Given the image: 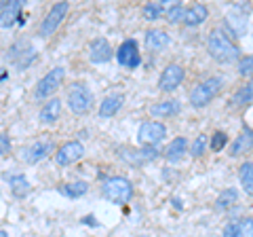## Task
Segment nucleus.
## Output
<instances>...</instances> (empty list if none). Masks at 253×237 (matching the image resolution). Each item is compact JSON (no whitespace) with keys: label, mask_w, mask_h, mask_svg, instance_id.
<instances>
[{"label":"nucleus","mask_w":253,"mask_h":237,"mask_svg":"<svg viewBox=\"0 0 253 237\" xmlns=\"http://www.w3.org/2000/svg\"><path fill=\"white\" fill-rule=\"evenodd\" d=\"M207 49L209 55L219 64H232V61H241V49L224 30H213L207 38Z\"/></svg>","instance_id":"1"},{"label":"nucleus","mask_w":253,"mask_h":237,"mask_svg":"<svg viewBox=\"0 0 253 237\" xmlns=\"http://www.w3.org/2000/svg\"><path fill=\"white\" fill-rule=\"evenodd\" d=\"M101 195L106 197L108 201L112 203H129L133 199V184L131 180H126L123 176H114V178H108L104 184H101Z\"/></svg>","instance_id":"2"},{"label":"nucleus","mask_w":253,"mask_h":237,"mask_svg":"<svg viewBox=\"0 0 253 237\" xmlns=\"http://www.w3.org/2000/svg\"><path fill=\"white\" fill-rule=\"evenodd\" d=\"M221 87H224V78H221V76H211V78H207V81L199 83L192 91H190V96H188L190 104H192L194 108L207 106L209 102L221 91Z\"/></svg>","instance_id":"3"},{"label":"nucleus","mask_w":253,"mask_h":237,"mask_svg":"<svg viewBox=\"0 0 253 237\" xmlns=\"http://www.w3.org/2000/svg\"><path fill=\"white\" fill-rule=\"evenodd\" d=\"M93 106V91L83 83H74L68 89V108L74 115H86Z\"/></svg>","instance_id":"4"},{"label":"nucleus","mask_w":253,"mask_h":237,"mask_svg":"<svg viewBox=\"0 0 253 237\" xmlns=\"http://www.w3.org/2000/svg\"><path fill=\"white\" fill-rule=\"evenodd\" d=\"M63 78H66V70H63L61 66L51 68L49 72H46V74L41 78V81H38L36 89H34V98H36V100H46L49 96H53V93L61 87Z\"/></svg>","instance_id":"5"},{"label":"nucleus","mask_w":253,"mask_h":237,"mask_svg":"<svg viewBox=\"0 0 253 237\" xmlns=\"http://www.w3.org/2000/svg\"><path fill=\"white\" fill-rule=\"evenodd\" d=\"M165 136H167V127H165V123H161V121H146V123H141L137 129V140L141 146L156 148V144H161Z\"/></svg>","instance_id":"6"},{"label":"nucleus","mask_w":253,"mask_h":237,"mask_svg":"<svg viewBox=\"0 0 253 237\" xmlns=\"http://www.w3.org/2000/svg\"><path fill=\"white\" fill-rule=\"evenodd\" d=\"M70 11V2H55L51 6V11L46 13V17L41 23V36L42 38H49L55 30L61 26V21L66 19V15Z\"/></svg>","instance_id":"7"},{"label":"nucleus","mask_w":253,"mask_h":237,"mask_svg":"<svg viewBox=\"0 0 253 237\" xmlns=\"http://www.w3.org/2000/svg\"><path fill=\"white\" fill-rule=\"evenodd\" d=\"M51 151H53V142L49 138H42V140L32 142L26 148H21L19 157H21V161H26L28 165H34L38 161H42L46 155H51Z\"/></svg>","instance_id":"8"},{"label":"nucleus","mask_w":253,"mask_h":237,"mask_svg":"<svg viewBox=\"0 0 253 237\" xmlns=\"http://www.w3.org/2000/svg\"><path fill=\"white\" fill-rule=\"evenodd\" d=\"M184 78H186L184 68H181L179 64H169L163 70L161 78H158V89L161 91H175L177 87L184 83Z\"/></svg>","instance_id":"9"},{"label":"nucleus","mask_w":253,"mask_h":237,"mask_svg":"<svg viewBox=\"0 0 253 237\" xmlns=\"http://www.w3.org/2000/svg\"><path fill=\"white\" fill-rule=\"evenodd\" d=\"M116 59L118 64L125 66V68H137L141 64V55H139V47L137 43L133 41V38H129V41H125L121 47H118L116 51Z\"/></svg>","instance_id":"10"},{"label":"nucleus","mask_w":253,"mask_h":237,"mask_svg":"<svg viewBox=\"0 0 253 237\" xmlns=\"http://www.w3.org/2000/svg\"><path fill=\"white\" fill-rule=\"evenodd\" d=\"M83 155H84V146L78 140H72V142H66V144L55 153V163H57L59 168H66V165L83 159Z\"/></svg>","instance_id":"11"},{"label":"nucleus","mask_w":253,"mask_h":237,"mask_svg":"<svg viewBox=\"0 0 253 237\" xmlns=\"http://www.w3.org/2000/svg\"><path fill=\"white\" fill-rule=\"evenodd\" d=\"M161 155L158 148L154 146H141V148H123L121 151V159L131 163V165H141V163H150Z\"/></svg>","instance_id":"12"},{"label":"nucleus","mask_w":253,"mask_h":237,"mask_svg":"<svg viewBox=\"0 0 253 237\" xmlns=\"http://www.w3.org/2000/svg\"><path fill=\"white\" fill-rule=\"evenodd\" d=\"M243 11V6H234V11L232 13H228L226 15V28H228V34L234 36V38H241L245 32H247V17H245V13Z\"/></svg>","instance_id":"13"},{"label":"nucleus","mask_w":253,"mask_h":237,"mask_svg":"<svg viewBox=\"0 0 253 237\" xmlns=\"http://www.w3.org/2000/svg\"><path fill=\"white\" fill-rule=\"evenodd\" d=\"M112 55H114V51L106 38H95L89 45V59L93 64H106V61L112 59Z\"/></svg>","instance_id":"14"},{"label":"nucleus","mask_w":253,"mask_h":237,"mask_svg":"<svg viewBox=\"0 0 253 237\" xmlns=\"http://www.w3.org/2000/svg\"><path fill=\"white\" fill-rule=\"evenodd\" d=\"M221 237H253V218H241L228 223Z\"/></svg>","instance_id":"15"},{"label":"nucleus","mask_w":253,"mask_h":237,"mask_svg":"<svg viewBox=\"0 0 253 237\" xmlns=\"http://www.w3.org/2000/svg\"><path fill=\"white\" fill-rule=\"evenodd\" d=\"M253 148V129L251 127H245L239 136L234 138V142L230 144V157H241V155H247Z\"/></svg>","instance_id":"16"},{"label":"nucleus","mask_w":253,"mask_h":237,"mask_svg":"<svg viewBox=\"0 0 253 237\" xmlns=\"http://www.w3.org/2000/svg\"><path fill=\"white\" fill-rule=\"evenodd\" d=\"M21 9L23 2L21 0H13V2H6V6L0 13V28H11L17 23V19L21 17Z\"/></svg>","instance_id":"17"},{"label":"nucleus","mask_w":253,"mask_h":237,"mask_svg":"<svg viewBox=\"0 0 253 237\" xmlns=\"http://www.w3.org/2000/svg\"><path fill=\"white\" fill-rule=\"evenodd\" d=\"M125 104V96L123 93H110V96H106L104 100H101V104H99V117H114L118 110L123 108Z\"/></svg>","instance_id":"18"},{"label":"nucleus","mask_w":253,"mask_h":237,"mask_svg":"<svg viewBox=\"0 0 253 237\" xmlns=\"http://www.w3.org/2000/svg\"><path fill=\"white\" fill-rule=\"evenodd\" d=\"M181 110V102L179 100H165V102H156L150 106V115L152 117H175Z\"/></svg>","instance_id":"19"},{"label":"nucleus","mask_w":253,"mask_h":237,"mask_svg":"<svg viewBox=\"0 0 253 237\" xmlns=\"http://www.w3.org/2000/svg\"><path fill=\"white\" fill-rule=\"evenodd\" d=\"M186 151H188V140L179 136L173 142H169V146L165 148V159H167L169 163H177V161L184 159Z\"/></svg>","instance_id":"20"},{"label":"nucleus","mask_w":253,"mask_h":237,"mask_svg":"<svg viewBox=\"0 0 253 237\" xmlns=\"http://www.w3.org/2000/svg\"><path fill=\"white\" fill-rule=\"evenodd\" d=\"M59 115H61V100H59V98H51V100L42 106L38 118H41V123H44V125H53V123L59 118Z\"/></svg>","instance_id":"21"},{"label":"nucleus","mask_w":253,"mask_h":237,"mask_svg":"<svg viewBox=\"0 0 253 237\" xmlns=\"http://www.w3.org/2000/svg\"><path fill=\"white\" fill-rule=\"evenodd\" d=\"M169 45V34L165 30H158V28H152L146 32V47L152 51H163L165 47Z\"/></svg>","instance_id":"22"},{"label":"nucleus","mask_w":253,"mask_h":237,"mask_svg":"<svg viewBox=\"0 0 253 237\" xmlns=\"http://www.w3.org/2000/svg\"><path fill=\"white\" fill-rule=\"evenodd\" d=\"M59 193L63 197H68V199H78V197H83L89 193V182H84V180H76V182H66L59 186Z\"/></svg>","instance_id":"23"},{"label":"nucleus","mask_w":253,"mask_h":237,"mask_svg":"<svg viewBox=\"0 0 253 237\" xmlns=\"http://www.w3.org/2000/svg\"><path fill=\"white\" fill-rule=\"evenodd\" d=\"M209 17V9L205 4H194V6H190V9L186 11V19L184 23L190 28H194V26H201V23H205V19Z\"/></svg>","instance_id":"24"},{"label":"nucleus","mask_w":253,"mask_h":237,"mask_svg":"<svg viewBox=\"0 0 253 237\" xmlns=\"http://www.w3.org/2000/svg\"><path fill=\"white\" fill-rule=\"evenodd\" d=\"M251 102H253V78L245 83L243 87H239V89H236V93L232 96L230 104H232L234 108H241V106L251 104Z\"/></svg>","instance_id":"25"},{"label":"nucleus","mask_w":253,"mask_h":237,"mask_svg":"<svg viewBox=\"0 0 253 237\" xmlns=\"http://www.w3.org/2000/svg\"><path fill=\"white\" fill-rule=\"evenodd\" d=\"M239 201V191L236 188H226V191H221L215 199V210L217 212H224V210H230L232 205Z\"/></svg>","instance_id":"26"},{"label":"nucleus","mask_w":253,"mask_h":237,"mask_svg":"<svg viewBox=\"0 0 253 237\" xmlns=\"http://www.w3.org/2000/svg\"><path fill=\"white\" fill-rule=\"evenodd\" d=\"M9 184H11V191L15 197H26L30 193V182L26 180L23 174H13L9 178Z\"/></svg>","instance_id":"27"},{"label":"nucleus","mask_w":253,"mask_h":237,"mask_svg":"<svg viewBox=\"0 0 253 237\" xmlns=\"http://www.w3.org/2000/svg\"><path fill=\"white\" fill-rule=\"evenodd\" d=\"M239 178H241V184L245 188V193L253 197V163H243L241 170H239Z\"/></svg>","instance_id":"28"},{"label":"nucleus","mask_w":253,"mask_h":237,"mask_svg":"<svg viewBox=\"0 0 253 237\" xmlns=\"http://www.w3.org/2000/svg\"><path fill=\"white\" fill-rule=\"evenodd\" d=\"M165 13V4L163 2H148L144 6V19L146 21H156L161 19V15Z\"/></svg>","instance_id":"29"},{"label":"nucleus","mask_w":253,"mask_h":237,"mask_svg":"<svg viewBox=\"0 0 253 237\" xmlns=\"http://www.w3.org/2000/svg\"><path fill=\"white\" fill-rule=\"evenodd\" d=\"M186 6L184 4H173V6H169V11H167V21L169 23H181L186 19Z\"/></svg>","instance_id":"30"},{"label":"nucleus","mask_w":253,"mask_h":237,"mask_svg":"<svg viewBox=\"0 0 253 237\" xmlns=\"http://www.w3.org/2000/svg\"><path fill=\"white\" fill-rule=\"evenodd\" d=\"M207 146H209V140H207L205 133H201V136L192 142V146H190V155L192 157H203V153L207 151Z\"/></svg>","instance_id":"31"},{"label":"nucleus","mask_w":253,"mask_h":237,"mask_svg":"<svg viewBox=\"0 0 253 237\" xmlns=\"http://www.w3.org/2000/svg\"><path fill=\"white\" fill-rule=\"evenodd\" d=\"M236 70H239L241 76H253V55H245V58H241Z\"/></svg>","instance_id":"32"},{"label":"nucleus","mask_w":253,"mask_h":237,"mask_svg":"<svg viewBox=\"0 0 253 237\" xmlns=\"http://www.w3.org/2000/svg\"><path fill=\"white\" fill-rule=\"evenodd\" d=\"M228 144V136H226V133L224 131H215V133H213V136H211V151H215V153H219L221 151V148H224Z\"/></svg>","instance_id":"33"},{"label":"nucleus","mask_w":253,"mask_h":237,"mask_svg":"<svg viewBox=\"0 0 253 237\" xmlns=\"http://www.w3.org/2000/svg\"><path fill=\"white\" fill-rule=\"evenodd\" d=\"M0 155H2V157L11 155V140H9L6 133H0Z\"/></svg>","instance_id":"34"},{"label":"nucleus","mask_w":253,"mask_h":237,"mask_svg":"<svg viewBox=\"0 0 253 237\" xmlns=\"http://www.w3.org/2000/svg\"><path fill=\"white\" fill-rule=\"evenodd\" d=\"M83 220H84V225H91V227H99L97 218H93V216H86V218H83Z\"/></svg>","instance_id":"35"},{"label":"nucleus","mask_w":253,"mask_h":237,"mask_svg":"<svg viewBox=\"0 0 253 237\" xmlns=\"http://www.w3.org/2000/svg\"><path fill=\"white\" fill-rule=\"evenodd\" d=\"M173 203H175V208H177V210H181V201H179V199H173Z\"/></svg>","instance_id":"36"},{"label":"nucleus","mask_w":253,"mask_h":237,"mask_svg":"<svg viewBox=\"0 0 253 237\" xmlns=\"http://www.w3.org/2000/svg\"><path fill=\"white\" fill-rule=\"evenodd\" d=\"M6 6V2H2V0H0V13H2V9Z\"/></svg>","instance_id":"37"},{"label":"nucleus","mask_w":253,"mask_h":237,"mask_svg":"<svg viewBox=\"0 0 253 237\" xmlns=\"http://www.w3.org/2000/svg\"><path fill=\"white\" fill-rule=\"evenodd\" d=\"M0 237H9V233H6V231H0Z\"/></svg>","instance_id":"38"}]
</instances>
